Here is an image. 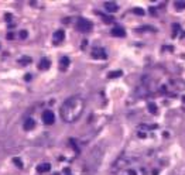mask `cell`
Wrapping results in <instances>:
<instances>
[{
	"instance_id": "17",
	"label": "cell",
	"mask_w": 185,
	"mask_h": 175,
	"mask_svg": "<svg viewBox=\"0 0 185 175\" xmlns=\"http://www.w3.org/2000/svg\"><path fill=\"white\" fill-rule=\"evenodd\" d=\"M133 13H134V14H137V16H143V14H144V10L136 7V9H133Z\"/></svg>"
},
{
	"instance_id": "6",
	"label": "cell",
	"mask_w": 185,
	"mask_h": 175,
	"mask_svg": "<svg viewBox=\"0 0 185 175\" xmlns=\"http://www.w3.org/2000/svg\"><path fill=\"white\" fill-rule=\"evenodd\" d=\"M105 9L109 13H116L119 10V6H117V3H114V2H105Z\"/></svg>"
},
{
	"instance_id": "2",
	"label": "cell",
	"mask_w": 185,
	"mask_h": 175,
	"mask_svg": "<svg viewBox=\"0 0 185 175\" xmlns=\"http://www.w3.org/2000/svg\"><path fill=\"white\" fill-rule=\"evenodd\" d=\"M75 27H76V30L81 31V33H89V31H92V28H93V24H92V21H89L88 19H78Z\"/></svg>"
},
{
	"instance_id": "14",
	"label": "cell",
	"mask_w": 185,
	"mask_h": 175,
	"mask_svg": "<svg viewBox=\"0 0 185 175\" xmlns=\"http://www.w3.org/2000/svg\"><path fill=\"white\" fill-rule=\"evenodd\" d=\"M148 112H150V113H153V114H157V106H155V104L154 103H148Z\"/></svg>"
},
{
	"instance_id": "22",
	"label": "cell",
	"mask_w": 185,
	"mask_h": 175,
	"mask_svg": "<svg viewBox=\"0 0 185 175\" xmlns=\"http://www.w3.org/2000/svg\"><path fill=\"white\" fill-rule=\"evenodd\" d=\"M24 79H26V80H31V73H26V76H24Z\"/></svg>"
},
{
	"instance_id": "23",
	"label": "cell",
	"mask_w": 185,
	"mask_h": 175,
	"mask_svg": "<svg viewBox=\"0 0 185 175\" xmlns=\"http://www.w3.org/2000/svg\"><path fill=\"white\" fill-rule=\"evenodd\" d=\"M7 38H9V40H13V38H14V34H13V33H9V34H7Z\"/></svg>"
},
{
	"instance_id": "12",
	"label": "cell",
	"mask_w": 185,
	"mask_h": 175,
	"mask_svg": "<svg viewBox=\"0 0 185 175\" xmlns=\"http://www.w3.org/2000/svg\"><path fill=\"white\" fill-rule=\"evenodd\" d=\"M122 75H123V71H112L109 73V78H119Z\"/></svg>"
},
{
	"instance_id": "18",
	"label": "cell",
	"mask_w": 185,
	"mask_h": 175,
	"mask_svg": "<svg viewBox=\"0 0 185 175\" xmlns=\"http://www.w3.org/2000/svg\"><path fill=\"white\" fill-rule=\"evenodd\" d=\"M100 16L103 17V21H105V23H107V24L113 21V17H110V16H103V14H100Z\"/></svg>"
},
{
	"instance_id": "5",
	"label": "cell",
	"mask_w": 185,
	"mask_h": 175,
	"mask_svg": "<svg viewBox=\"0 0 185 175\" xmlns=\"http://www.w3.org/2000/svg\"><path fill=\"white\" fill-rule=\"evenodd\" d=\"M65 38V31L64 30H57L52 36V40H54V44H59L61 41H64Z\"/></svg>"
},
{
	"instance_id": "20",
	"label": "cell",
	"mask_w": 185,
	"mask_h": 175,
	"mask_svg": "<svg viewBox=\"0 0 185 175\" xmlns=\"http://www.w3.org/2000/svg\"><path fill=\"white\" fill-rule=\"evenodd\" d=\"M180 28H181V27H180V24H174V26H172V30H174L172 36H174V37L177 36V33H178V31H180Z\"/></svg>"
},
{
	"instance_id": "10",
	"label": "cell",
	"mask_w": 185,
	"mask_h": 175,
	"mask_svg": "<svg viewBox=\"0 0 185 175\" xmlns=\"http://www.w3.org/2000/svg\"><path fill=\"white\" fill-rule=\"evenodd\" d=\"M50 170H51V165H50V164H47V162H45V164H41V165L37 167V172H38V174L48 172Z\"/></svg>"
},
{
	"instance_id": "15",
	"label": "cell",
	"mask_w": 185,
	"mask_h": 175,
	"mask_svg": "<svg viewBox=\"0 0 185 175\" xmlns=\"http://www.w3.org/2000/svg\"><path fill=\"white\" fill-rule=\"evenodd\" d=\"M31 62V58L30 57H23V58H20V64H23V65H27V64H30Z\"/></svg>"
},
{
	"instance_id": "1",
	"label": "cell",
	"mask_w": 185,
	"mask_h": 175,
	"mask_svg": "<svg viewBox=\"0 0 185 175\" xmlns=\"http://www.w3.org/2000/svg\"><path fill=\"white\" fill-rule=\"evenodd\" d=\"M85 102L81 96H71L62 103L61 109H59V114L61 119L67 123H74L79 117H81Z\"/></svg>"
},
{
	"instance_id": "9",
	"label": "cell",
	"mask_w": 185,
	"mask_h": 175,
	"mask_svg": "<svg viewBox=\"0 0 185 175\" xmlns=\"http://www.w3.org/2000/svg\"><path fill=\"white\" fill-rule=\"evenodd\" d=\"M23 127H24V130H26V131H30V130H33V129L36 127V121H34V119L28 117V119H27L26 121H24Z\"/></svg>"
},
{
	"instance_id": "16",
	"label": "cell",
	"mask_w": 185,
	"mask_h": 175,
	"mask_svg": "<svg viewBox=\"0 0 185 175\" xmlns=\"http://www.w3.org/2000/svg\"><path fill=\"white\" fill-rule=\"evenodd\" d=\"M13 162H14L16 165H17V168H23V161L20 160V158H17V157H14V158H13Z\"/></svg>"
},
{
	"instance_id": "25",
	"label": "cell",
	"mask_w": 185,
	"mask_h": 175,
	"mask_svg": "<svg viewBox=\"0 0 185 175\" xmlns=\"http://www.w3.org/2000/svg\"><path fill=\"white\" fill-rule=\"evenodd\" d=\"M138 137H141V138H144V137H146V134H144V133H138Z\"/></svg>"
},
{
	"instance_id": "19",
	"label": "cell",
	"mask_w": 185,
	"mask_h": 175,
	"mask_svg": "<svg viewBox=\"0 0 185 175\" xmlns=\"http://www.w3.org/2000/svg\"><path fill=\"white\" fill-rule=\"evenodd\" d=\"M27 36H28V33H27L26 30H21V31H20V34H19V37L21 38V40H26Z\"/></svg>"
},
{
	"instance_id": "24",
	"label": "cell",
	"mask_w": 185,
	"mask_h": 175,
	"mask_svg": "<svg viewBox=\"0 0 185 175\" xmlns=\"http://www.w3.org/2000/svg\"><path fill=\"white\" fill-rule=\"evenodd\" d=\"M129 175H137L134 170H129Z\"/></svg>"
},
{
	"instance_id": "7",
	"label": "cell",
	"mask_w": 185,
	"mask_h": 175,
	"mask_svg": "<svg viewBox=\"0 0 185 175\" xmlns=\"http://www.w3.org/2000/svg\"><path fill=\"white\" fill-rule=\"evenodd\" d=\"M51 66V61L48 58H41L40 64H38V69L40 71H47V69H50Z\"/></svg>"
},
{
	"instance_id": "4",
	"label": "cell",
	"mask_w": 185,
	"mask_h": 175,
	"mask_svg": "<svg viewBox=\"0 0 185 175\" xmlns=\"http://www.w3.org/2000/svg\"><path fill=\"white\" fill-rule=\"evenodd\" d=\"M92 58H95V59H106L107 58V54H106V51L103 50V48H93L92 50Z\"/></svg>"
},
{
	"instance_id": "21",
	"label": "cell",
	"mask_w": 185,
	"mask_h": 175,
	"mask_svg": "<svg viewBox=\"0 0 185 175\" xmlns=\"http://www.w3.org/2000/svg\"><path fill=\"white\" fill-rule=\"evenodd\" d=\"M11 17H13V16H11V14H10V13H7V14H6V16H4V19H6V21H11Z\"/></svg>"
},
{
	"instance_id": "3",
	"label": "cell",
	"mask_w": 185,
	"mask_h": 175,
	"mask_svg": "<svg viewBox=\"0 0 185 175\" xmlns=\"http://www.w3.org/2000/svg\"><path fill=\"white\" fill-rule=\"evenodd\" d=\"M41 119H43V123L47 126L54 124V121H55V116L51 110H44L43 114H41Z\"/></svg>"
},
{
	"instance_id": "13",
	"label": "cell",
	"mask_w": 185,
	"mask_h": 175,
	"mask_svg": "<svg viewBox=\"0 0 185 175\" xmlns=\"http://www.w3.org/2000/svg\"><path fill=\"white\" fill-rule=\"evenodd\" d=\"M174 6H175L178 10H184L185 9V2H180V0H177V2H174Z\"/></svg>"
},
{
	"instance_id": "8",
	"label": "cell",
	"mask_w": 185,
	"mask_h": 175,
	"mask_svg": "<svg viewBox=\"0 0 185 175\" xmlns=\"http://www.w3.org/2000/svg\"><path fill=\"white\" fill-rule=\"evenodd\" d=\"M110 34H112L113 37H120V38L126 37V31L122 28V27H114V28H112Z\"/></svg>"
},
{
	"instance_id": "11",
	"label": "cell",
	"mask_w": 185,
	"mask_h": 175,
	"mask_svg": "<svg viewBox=\"0 0 185 175\" xmlns=\"http://www.w3.org/2000/svg\"><path fill=\"white\" fill-rule=\"evenodd\" d=\"M69 62H71V61H69L68 57H62L61 61H59V64H61V65H59V68H61L62 71H65V69H67L68 66H69Z\"/></svg>"
}]
</instances>
